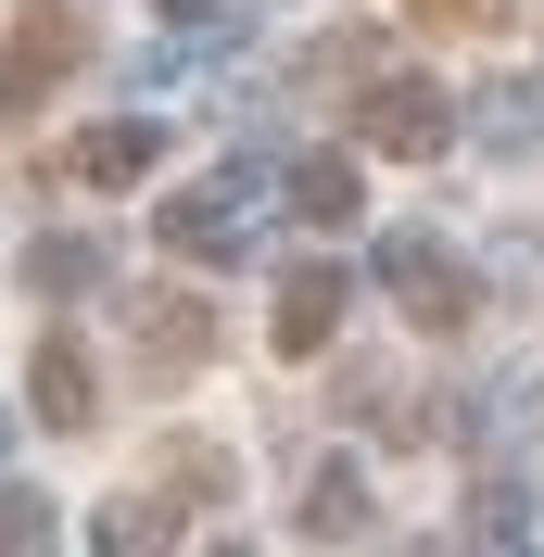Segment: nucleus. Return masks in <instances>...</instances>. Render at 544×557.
I'll list each match as a JSON object with an SVG mask.
<instances>
[{
    "label": "nucleus",
    "instance_id": "7",
    "mask_svg": "<svg viewBox=\"0 0 544 557\" xmlns=\"http://www.w3.org/2000/svg\"><path fill=\"white\" fill-rule=\"evenodd\" d=\"M152 165H165V127L152 114H102V127L64 139V177H89V190H139Z\"/></svg>",
    "mask_w": 544,
    "mask_h": 557
},
{
    "label": "nucleus",
    "instance_id": "9",
    "mask_svg": "<svg viewBox=\"0 0 544 557\" xmlns=\"http://www.w3.org/2000/svg\"><path fill=\"white\" fill-rule=\"evenodd\" d=\"M26 292H38V305H89V292H114V242H89V228H38V242H26Z\"/></svg>",
    "mask_w": 544,
    "mask_h": 557
},
{
    "label": "nucleus",
    "instance_id": "3",
    "mask_svg": "<svg viewBox=\"0 0 544 557\" xmlns=\"http://www.w3.org/2000/svg\"><path fill=\"white\" fill-rule=\"evenodd\" d=\"M355 139L393 152V165H431L443 139H456V102H443L431 76H368V102H355Z\"/></svg>",
    "mask_w": 544,
    "mask_h": 557
},
{
    "label": "nucleus",
    "instance_id": "15",
    "mask_svg": "<svg viewBox=\"0 0 544 557\" xmlns=\"http://www.w3.org/2000/svg\"><path fill=\"white\" fill-rule=\"evenodd\" d=\"M380 76V38H317L305 51V89H368Z\"/></svg>",
    "mask_w": 544,
    "mask_h": 557
},
{
    "label": "nucleus",
    "instance_id": "10",
    "mask_svg": "<svg viewBox=\"0 0 544 557\" xmlns=\"http://www.w3.org/2000/svg\"><path fill=\"white\" fill-rule=\"evenodd\" d=\"M305 545H368L380 532V507H368V469H355V456H317V482H305Z\"/></svg>",
    "mask_w": 544,
    "mask_h": 557
},
{
    "label": "nucleus",
    "instance_id": "5",
    "mask_svg": "<svg viewBox=\"0 0 544 557\" xmlns=\"http://www.w3.org/2000/svg\"><path fill=\"white\" fill-rule=\"evenodd\" d=\"M26 418H38V431H102V368H89L76 330H38V355H26Z\"/></svg>",
    "mask_w": 544,
    "mask_h": 557
},
{
    "label": "nucleus",
    "instance_id": "1",
    "mask_svg": "<svg viewBox=\"0 0 544 557\" xmlns=\"http://www.w3.org/2000/svg\"><path fill=\"white\" fill-rule=\"evenodd\" d=\"M368 278H380V292H393V305L418 317V330H469V305H481V278L456 267V253H443L431 228H380Z\"/></svg>",
    "mask_w": 544,
    "mask_h": 557
},
{
    "label": "nucleus",
    "instance_id": "2",
    "mask_svg": "<svg viewBox=\"0 0 544 557\" xmlns=\"http://www.w3.org/2000/svg\"><path fill=\"white\" fill-rule=\"evenodd\" d=\"M89 64V0H26L13 38H0V114H26L38 89H64Z\"/></svg>",
    "mask_w": 544,
    "mask_h": 557
},
{
    "label": "nucleus",
    "instance_id": "4",
    "mask_svg": "<svg viewBox=\"0 0 544 557\" xmlns=\"http://www.w3.org/2000/svg\"><path fill=\"white\" fill-rule=\"evenodd\" d=\"M152 228H165V253H203V267H228V253L254 242V165H228V177H203V190L152 203Z\"/></svg>",
    "mask_w": 544,
    "mask_h": 557
},
{
    "label": "nucleus",
    "instance_id": "16",
    "mask_svg": "<svg viewBox=\"0 0 544 557\" xmlns=\"http://www.w3.org/2000/svg\"><path fill=\"white\" fill-rule=\"evenodd\" d=\"M481 139H494V152H532V139H544L532 89H494V114H481Z\"/></svg>",
    "mask_w": 544,
    "mask_h": 557
},
{
    "label": "nucleus",
    "instance_id": "12",
    "mask_svg": "<svg viewBox=\"0 0 544 557\" xmlns=\"http://www.w3.org/2000/svg\"><path fill=\"white\" fill-rule=\"evenodd\" d=\"M532 532H544L532 494H519L507 469H481V482H469V545H532Z\"/></svg>",
    "mask_w": 544,
    "mask_h": 557
},
{
    "label": "nucleus",
    "instance_id": "17",
    "mask_svg": "<svg viewBox=\"0 0 544 557\" xmlns=\"http://www.w3.org/2000/svg\"><path fill=\"white\" fill-rule=\"evenodd\" d=\"M418 13H431V26H481V13H494V0H418Z\"/></svg>",
    "mask_w": 544,
    "mask_h": 557
},
{
    "label": "nucleus",
    "instance_id": "13",
    "mask_svg": "<svg viewBox=\"0 0 544 557\" xmlns=\"http://www.w3.org/2000/svg\"><path fill=\"white\" fill-rule=\"evenodd\" d=\"M89 545H102V557H139V545H177V507H165V494H114L102 520H89Z\"/></svg>",
    "mask_w": 544,
    "mask_h": 557
},
{
    "label": "nucleus",
    "instance_id": "6",
    "mask_svg": "<svg viewBox=\"0 0 544 557\" xmlns=\"http://www.w3.org/2000/svg\"><path fill=\"white\" fill-rule=\"evenodd\" d=\"M127 343H139L152 381H190V368L215 355V305H203V292H139V305H127Z\"/></svg>",
    "mask_w": 544,
    "mask_h": 557
},
{
    "label": "nucleus",
    "instance_id": "11",
    "mask_svg": "<svg viewBox=\"0 0 544 557\" xmlns=\"http://www.w3.org/2000/svg\"><path fill=\"white\" fill-rule=\"evenodd\" d=\"M279 190H292V215H305V228H355V215H368L355 152H292V177H279Z\"/></svg>",
    "mask_w": 544,
    "mask_h": 557
},
{
    "label": "nucleus",
    "instance_id": "8",
    "mask_svg": "<svg viewBox=\"0 0 544 557\" xmlns=\"http://www.w3.org/2000/svg\"><path fill=\"white\" fill-rule=\"evenodd\" d=\"M342 305H355V267H330V253L292 267L279 278V355H330L342 343Z\"/></svg>",
    "mask_w": 544,
    "mask_h": 557
},
{
    "label": "nucleus",
    "instance_id": "14",
    "mask_svg": "<svg viewBox=\"0 0 544 557\" xmlns=\"http://www.w3.org/2000/svg\"><path fill=\"white\" fill-rule=\"evenodd\" d=\"M38 545H64V507L38 482H0V557H38Z\"/></svg>",
    "mask_w": 544,
    "mask_h": 557
}]
</instances>
